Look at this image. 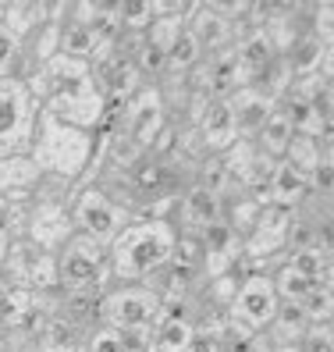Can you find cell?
Here are the masks:
<instances>
[{
	"instance_id": "6da1fadb",
	"label": "cell",
	"mask_w": 334,
	"mask_h": 352,
	"mask_svg": "<svg viewBox=\"0 0 334 352\" xmlns=\"http://www.w3.org/2000/svg\"><path fill=\"white\" fill-rule=\"evenodd\" d=\"M25 86H29V93L39 107L47 114H54L57 121L71 125V129L93 132L103 121V114H107V96H103L89 60L57 54L47 65L36 68V75Z\"/></svg>"
},
{
	"instance_id": "7a4b0ae2",
	"label": "cell",
	"mask_w": 334,
	"mask_h": 352,
	"mask_svg": "<svg viewBox=\"0 0 334 352\" xmlns=\"http://www.w3.org/2000/svg\"><path fill=\"white\" fill-rule=\"evenodd\" d=\"M178 228L171 221H129L107 245V263L114 285H135L153 267L167 263L175 253Z\"/></svg>"
},
{
	"instance_id": "3957f363",
	"label": "cell",
	"mask_w": 334,
	"mask_h": 352,
	"mask_svg": "<svg viewBox=\"0 0 334 352\" xmlns=\"http://www.w3.org/2000/svg\"><path fill=\"white\" fill-rule=\"evenodd\" d=\"M93 146H96V132L71 129L65 121H57L54 114L39 111L29 157L36 160V168L43 175H54V178H65V182L78 185L86 168H89V160H93Z\"/></svg>"
},
{
	"instance_id": "277c9868",
	"label": "cell",
	"mask_w": 334,
	"mask_h": 352,
	"mask_svg": "<svg viewBox=\"0 0 334 352\" xmlns=\"http://www.w3.org/2000/svg\"><path fill=\"white\" fill-rule=\"evenodd\" d=\"M57 256V288H89V292H107L114 285L111 278V263H107V245L86 239V235H71Z\"/></svg>"
},
{
	"instance_id": "5b68a950",
	"label": "cell",
	"mask_w": 334,
	"mask_h": 352,
	"mask_svg": "<svg viewBox=\"0 0 334 352\" xmlns=\"http://www.w3.org/2000/svg\"><path fill=\"white\" fill-rule=\"evenodd\" d=\"M39 111L43 107L32 100L25 82L0 78V160L14 153H29Z\"/></svg>"
},
{
	"instance_id": "8992f818",
	"label": "cell",
	"mask_w": 334,
	"mask_h": 352,
	"mask_svg": "<svg viewBox=\"0 0 334 352\" xmlns=\"http://www.w3.org/2000/svg\"><path fill=\"white\" fill-rule=\"evenodd\" d=\"M160 317V299L135 285H111L100 299V324L107 327H153Z\"/></svg>"
},
{
	"instance_id": "52a82bcc",
	"label": "cell",
	"mask_w": 334,
	"mask_h": 352,
	"mask_svg": "<svg viewBox=\"0 0 334 352\" xmlns=\"http://www.w3.org/2000/svg\"><path fill=\"white\" fill-rule=\"evenodd\" d=\"M132 217L121 210V206H114L107 196H103L96 185H86V189H78L75 199H71V228L78 235L86 239H96L103 245H111L118 239V232L124 224H129Z\"/></svg>"
},
{
	"instance_id": "ba28073f",
	"label": "cell",
	"mask_w": 334,
	"mask_h": 352,
	"mask_svg": "<svg viewBox=\"0 0 334 352\" xmlns=\"http://www.w3.org/2000/svg\"><path fill=\"white\" fill-rule=\"evenodd\" d=\"M4 285L50 292V288H57V256L32 245L29 239H14L4 256Z\"/></svg>"
},
{
	"instance_id": "9c48e42d",
	"label": "cell",
	"mask_w": 334,
	"mask_h": 352,
	"mask_svg": "<svg viewBox=\"0 0 334 352\" xmlns=\"http://www.w3.org/2000/svg\"><path fill=\"white\" fill-rule=\"evenodd\" d=\"M278 314V292H274V281H270L267 271H256L238 281V292L227 306V317L245 324L249 331H267V324L274 320Z\"/></svg>"
},
{
	"instance_id": "30bf717a",
	"label": "cell",
	"mask_w": 334,
	"mask_h": 352,
	"mask_svg": "<svg viewBox=\"0 0 334 352\" xmlns=\"http://www.w3.org/2000/svg\"><path fill=\"white\" fill-rule=\"evenodd\" d=\"M71 235H75V228H71V203H60V199H32L29 203L25 239L32 245L57 253Z\"/></svg>"
},
{
	"instance_id": "8fae6325",
	"label": "cell",
	"mask_w": 334,
	"mask_h": 352,
	"mask_svg": "<svg viewBox=\"0 0 334 352\" xmlns=\"http://www.w3.org/2000/svg\"><path fill=\"white\" fill-rule=\"evenodd\" d=\"M199 242H203V263H199L203 281L227 274L242 260V239L224 221H217V224L206 228V232H199Z\"/></svg>"
},
{
	"instance_id": "7c38bea8",
	"label": "cell",
	"mask_w": 334,
	"mask_h": 352,
	"mask_svg": "<svg viewBox=\"0 0 334 352\" xmlns=\"http://www.w3.org/2000/svg\"><path fill=\"white\" fill-rule=\"evenodd\" d=\"M100 299L103 292L89 288H50V317L68 320L78 331H93L100 324Z\"/></svg>"
},
{
	"instance_id": "4fadbf2b",
	"label": "cell",
	"mask_w": 334,
	"mask_h": 352,
	"mask_svg": "<svg viewBox=\"0 0 334 352\" xmlns=\"http://www.w3.org/2000/svg\"><path fill=\"white\" fill-rule=\"evenodd\" d=\"M221 221V196L203 189V185H192L178 196V210H175V228L178 232H189V235H199L206 232L210 224Z\"/></svg>"
},
{
	"instance_id": "5bb4252c",
	"label": "cell",
	"mask_w": 334,
	"mask_h": 352,
	"mask_svg": "<svg viewBox=\"0 0 334 352\" xmlns=\"http://www.w3.org/2000/svg\"><path fill=\"white\" fill-rule=\"evenodd\" d=\"M39 178H43V171L36 168V160L29 153L4 157V160H0V199H8V203H32Z\"/></svg>"
},
{
	"instance_id": "9a60e30c",
	"label": "cell",
	"mask_w": 334,
	"mask_h": 352,
	"mask_svg": "<svg viewBox=\"0 0 334 352\" xmlns=\"http://www.w3.org/2000/svg\"><path fill=\"white\" fill-rule=\"evenodd\" d=\"M196 139H199L203 153H224L238 139L235 114L227 107V100H210V107L203 111L199 125H196Z\"/></svg>"
},
{
	"instance_id": "2e32d148",
	"label": "cell",
	"mask_w": 334,
	"mask_h": 352,
	"mask_svg": "<svg viewBox=\"0 0 334 352\" xmlns=\"http://www.w3.org/2000/svg\"><path fill=\"white\" fill-rule=\"evenodd\" d=\"M199 281H203V278H199L196 267H185V263L167 260V263L153 267V271L146 274L139 285H142V288H150V292H153L160 302H167V299H181V296L196 292Z\"/></svg>"
},
{
	"instance_id": "e0dca14e",
	"label": "cell",
	"mask_w": 334,
	"mask_h": 352,
	"mask_svg": "<svg viewBox=\"0 0 334 352\" xmlns=\"http://www.w3.org/2000/svg\"><path fill=\"white\" fill-rule=\"evenodd\" d=\"M93 72H96V82H100L103 96H107V103H124V100H132V96L146 86L132 60H121V57H114V54H111L107 60H100Z\"/></svg>"
},
{
	"instance_id": "ac0fdd59",
	"label": "cell",
	"mask_w": 334,
	"mask_h": 352,
	"mask_svg": "<svg viewBox=\"0 0 334 352\" xmlns=\"http://www.w3.org/2000/svg\"><path fill=\"white\" fill-rule=\"evenodd\" d=\"M43 22H50L47 0H0V25L14 39H29Z\"/></svg>"
},
{
	"instance_id": "d6986e66",
	"label": "cell",
	"mask_w": 334,
	"mask_h": 352,
	"mask_svg": "<svg viewBox=\"0 0 334 352\" xmlns=\"http://www.w3.org/2000/svg\"><path fill=\"white\" fill-rule=\"evenodd\" d=\"M185 29L192 32V39L203 50V57L232 43V25H227L224 18L214 11V4H196L192 14H189V22H185Z\"/></svg>"
},
{
	"instance_id": "ffe728a7",
	"label": "cell",
	"mask_w": 334,
	"mask_h": 352,
	"mask_svg": "<svg viewBox=\"0 0 334 352\" xmlns=\"http://www.w3.org/2000/svg\"><path fill=\"white\" fill-rule=\"evenodd\" d=\"M227 107H232V114H235L238 139H253V135L260 132V125L270 118V111L278 107V103L263 100L253 86H245V89H238V93L227 96Z\"/></svg>"
},
{
	"instance_id": "44dd1931",
	"label": "cell",
	"mask_w": 334,
	"mask_h": 352,
	"mask_svg": "<svg viewBox=\"0 0 334 352\" xmlns=\"http://www.w3.org/2000/svg\"><path fill=\"white\" fill-rule=\"evenodd\" d=\"M306 192H309V178H306L302 171H296L291 164L278 160L274 175H270V182H267V196H263V199H267L270 206H285V210H296Z\"/></svg>"
},
{
	"instance_id": "7402d4cb",
	"label": "cell",
	"mask_w": 334,
	"mask_h": 352,
	"mask_svg": "<svg viewBox=\"0 0 334 352\" xmlns=\"http://www.w3.org/2000/svg\"><path fill=\"white\" fill-rule=\"evenodd\" d=\"M306 327H309V320H306L299 302H278V314H274V320L267 324L263 335L270 338L274 349H288V345H299Z\"/></svg>"
},
{
	"instance_id": "603a6c76",
	"label": "cell",
	"mask_w": 334,
	"mask_h": 352,
	"mask_svg": "<svg viewBox=\"0 0 334 352\" xmlns=\"http://www.w3.org/2000/svg\"><path fill=\"white\" fill-rule=\"evenodd\" d=\"M331 54H334V50H331L327 43H320L317 36H299L281 57H285V65H288L291 78H302V75L320 72V65H324Z\"/></svg>"
},
{
	"instance_id": "cb8c5ba5",
	"label": "cell",
	"mask_w": 334,
	"mask_h": 352,
	"mask_svg": "<svg viewBox=\"0 0 334 352\" xmlns=\"http://www.w3.org/2000/svg\"><path fill=\"white\" fill-rule=\"evenodd\" d=\"M285 164H291L296 171H302L306 178L317 171L320 160H331V139H309V135H291L288 150L281 157Z\"/></svg>"
},
{
	"instance_id": "d4e9b609",
	"label": "cell",
	"mask_w": 334,
	"mask_h": 352,
	"mask_svg": "<svg viewBox=\"0 0 334 352\" xmlns=\"http://www.w3.org/2000/svg\"><path fill=\"white\" fill-rule=\"evenodd\" d=\"M82 335L75 324L60 320V317H47L43 327L36 331V352H78L82 345Z\"/></svg>"
},
{
	"instance_id": "484cf974",
	"label": "cell",
	"mask_w": 334,
	"mask_h": 352,
	"mask_svg": "<svg viewBox=\"0 0 334 352\" xmlns=\"http://www.w3.org/2000/svg\"><path fill=\"white\" fill-rule=\"evenodd\" d=\"M235 50H238V65H242V72H245V78H249V86H253V78L278 57L274 43H270V36H267L263 29L253 32V36H245V39H238Z\"/></svg>"
},
{
	"instance_id": "4316f807",
	"label": "cell",
	"mask_w": 334,
	"mask_h": 352,
	"mask_svg": "<svg viewBox=\"0 0 334 352\" xmlns=\"http://www.w3.org/2000/svg\"><path fill=\"white\" fill-rule=\"evenodd\" d=\"M288 267H296L299 274H306L313 285H334V250H320V245H309L302 253L285 256Z\"/></svg>"
},
{
	"instance_id": "83f0119b",
	"label": "cell",
	"mask_w": 334,
	"mask_h": 352,
	"mask_svg": "<svg viewBox=\"0 0 334 352\" xmlns=\"http://www.w3.org/2000/svg\"><path fill=\"white\" fill-rule=\"evenodd\" d=\"M291 135H296V132H291L288 118L274 107V111H270V118L260 125V132L253 135V142L260 146V153H267L270 160H281L285 150H288V142H291Z\"/></svg>"
},
{
	"instance_id": "f1b7e54d",
	"label": "cell",
	"mask_w": 334,
	"mask_h": 352,
	"mask_svg": "<svg viewBox=\"0 0 334 352\" xmlns=\"http://www.w3.org/2000/svg\"><path fill=\"white\" fill-rule=\"evenodd\" d=\"M291 82H296V78H291V72H288V65H285V57L278 54L274 60H270V65L253 78V89L263 96V100H270V103H278L285 93H288V86H291Z\"/></svg>"
},
{
	"instance_id": "f546056e",
	"label": "cell",
	"mask_w": 334,
	"mask_h": 352,
	"mask_svg": "<svg viewBox=\"0 0 334 352\" xmlns=\"http://www.w3.org/2000/svg\"><path fill=\"white\" fill-rule=\"evenodd\" d=\"M22 50L32 65H47L50 57L60 54V25L57 22H43L29 39H22Z\"/></svg>"
},
{
	"instance_id": "4dcf8cb0",
	"label": "cell",
	"mask_w": 334,
	"mask_h": 352,
	"mask_svg": "<svg viewBox=\"0 0 334 352\" xmlns=\"http://www.w3.org/2000/svg\"><path fill=\"white\" fill-rule=\"evenodd\" d=\"M192 324L189 320H157L153 324V345L157 352H185V345L192 342Z\"/></svg>"
},
{
	"instance_id": "1f68e13d",
	"label": "cell",
	"mask_w": 334,
	"mask_h": 352,
	"mask_svg": "<svg viewBox=\"0 0 334 352\" xmlns=\"http://www.w3.org/2000/svg\"><path fill=\"white\" fill-rule=\"evenodd\" d=\"M185 22H189V18H181V14H160V18H153L150 29H146L142 36H146V43H150V47H157V50L167 54V50L175 47V39L181 36Z\"/></svg>"
},
{
	"instance_id": "d6a6232c",
	"label": "cell",
	"mask_w": 334,
	"mask_h": 352,
	"mask_svg": "<svg viewBox=\"0 0 334 352\" xmlns=\"http://www.w3.org/2000/svg\"><path fill=\"white\" fill-rule=\"evenodd\" d=\"M203 60V50H199V43L192 39V32L189 29H181V36L175 39V47L167 50V65H164V72H192L196 65Z\"/></svg>"
},
{
	"instance_id": "836d02e7",
	"label": "cell",
	"mask_w": 334,
	"mask_h": 352,
	"mask_svg": "<svg viewBox=\"0 0 334 352\" xmlns=\"http://www.w3.org/2000/svg\"><path fill=\"white\" fill-rule=\"evenodd\" d=\"M93 50H96L93 32H89L86 25H78V22H71V18H68V22L60 25V54H65V57H78V60H89Z\"/></svg>"
},
{
	"instance_id": "e575fe53",
	"label": "cell",
	"mask_w": 334,
	"mask_h": 352,
	"mask_svg": "<svg viewBox=\"0 0 334 352\" xmlns=\"http://www.w3.org/2000/svg\"><path fill=\"white\" fill-rule=\"evenodd\" d=\"M299 306H302V314H306L309 324H331V314H334V285H317Z\"/></svg>"
},
{
	"instance_id": "d590c367",
	"label": "cell",
	"mask_w": 334,
	"mask_h": 352,
	"mask_svg": "<svg viewBox=\"0 0 334 352\" xmlns=\"http://www.w3.org/2000/svg\"><path fill=\"white\" fill-rule=\"evenodd\" d=\"M118 11H121V29L129 32H146L157 18L153 0H118Z\"/></svg>"
},
{
	"instance_id": "8d00e7d4",
	"label": "cell",
	"mask_w": 334,
	"mask_h": 352,
	"mask_svg": "<svg viewBox=\"0 0 334 352\" xmlns=\"http://www.w3.org/2000/svg\"><path fill=\"white\" fill-rule=\"evenodd\" d=\"M309 245H317V224H309L302 217L291 214V224H288V235H285V256L291 253H302Z\"/></svg>"
},
{
	"instance_id": "74e56055",
	"label": "cell",
	"mask_w": 334,
	"mask_h": 352,
	"mask_svg": "<svg viewBox=\"0 0 334 352\" xmlns=\"http://www.w3.org/2000/svg\"><path fill=\"white\" fill-rule=\"evenodd\" d=\"M78 352H121L118 327L96 324L93 331H86V335H82V345H78Z\"/></svg>"
},
{
	"instance_id": "f35d334b",
	"label": "cell",
	"mask_w": 334,
	"mask_h": 352,
	"mask_svg": "<svg viewBox=\"0 0 334 352\" xmlns=\"http://www.w3.org/2000/svg\"><path fill=\"white\" fill-rule=\"evenodd\" d=\"M171 260H175V263H185V267H196V271H199V263H203V242H199V235L178 232Z\"/></svg>"
},
{
	"instance_id": "ab89813d",
	"label": "cell",
	"mask_w": 334,
	"mask_h": 352,
	"mask_svg": "<svg viewBox=\"0 0 334 352\" xmlns=\"http://www.w3.org/2000/svg\"><path fill=\"white\" fill-rule=\"evenodd\" d=\"M299 352H334V335H331V324H309L302 331V338L296 345Z\"/></svg>"
},
{
	"instance_id": "60d3db41",
	"label": "cell",
	"mask_w": 334,
	"mask_h": 352,
	"mask_svg": "<svg viewBox=\"0 0 334 352\" xmlns=\"http://www.w3.org/2000/svg\"><path fill=\"white\" fill-rule=\"evenodd\" d=\"M121 352H153V327H121Z\"/></svg>"
},
{
	"instance_id": "b9f144b4",
	"label": "cell",
	"mask_w": 334,
	"mask_h": 352,
	"mask_svg": "<svg viewBox=\"0 0 334 352\" xmlns=\"http://www.w3.org/2000/svg\"><path fill=\"white\" fill-rule=\"evenodd\" d=\"M18 54H22V39H14L4 25H0V78H8L11 65L18 60Z\"/></svg>"
},
{
	"instance_id": "7bdbcfd3",
	"label": "cell",
	"mask_w": 334,
	"mask_h": 352,
	"mask_svg": "<svg viewBox=\"0 0 334 352\" xmlns=\"http://www.w3.org/2000/svg\"><path fill=\"white\" fill-rule=\"evenodd\" d=\"M185 352H224V349H221V338L217 335H210V331H196L192 342L185 345Z\"/></svg>"
},
{
	"instance_id": "ee69618b",
	"label": "cell",
	"mask_w": 334,
	"mask_h": 352,
	"mask_svg": "<svg viewBox=\"0 0 334 352\" xmlns=\"http://www.w3.org/2000/svg\"><path fill=\"white\" fill-rule=\"evenodd\" d=\"M11 242H14V239L8 235V228L0 224V263H4V256H8V250H11Z\"/></svg>"
},
{
	"instance_id": "f6af8a7d",
	"label": "cell",
	"mask_w": 334,
	"mask_h": 352,
	"mask_svg": "<svg viewBox=\"0 0 334 352\" xmlns=\"http://www.w3.org/2000/svg\"><path fill=\"white\" fill-rule=\"evenodd\" d=\"M0 352H11V349H8V342H4V338H0Z\"/></svg>"
},
{
	"instance_id": "bcb514c9",
	"label": "cell",
	"mask_w": 334,
	"mask_h": 352,
	"mask_svg": "<svg viewBox=\"0 0 334 352\" xmlns=\"http://www.w3.org/2000/svg\"><path fill=\"white\" fill-rule=\"evenodd\" d=\"M0 285H4V263H0Z\"/></svg>"
},
{
	"instance_id": "7dc6e473",
	"label": "cell",
	"mask_w": 334,
	"mask_h": 352,
	"mask_svg": "<svg viewBox=\"0 0 334 352\" xmlns=\"http://www.w3.org/2000/svg\"><path fill=\"white\" fill-rule=\"evenodd\" d=\"M153 352H157V349H153Z\"/></svg>"
}]
</instances>
